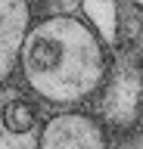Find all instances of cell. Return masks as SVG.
Instances as JSON below:
<instances>
[{"mask_svg": "<svg viewBox=\"0 0 143 149\" xmlns=\"http://www.w3.org/2000/svg\"><path fill=\"white\" fill-rule=\"evenodd\" d=\"M19 59L31 90L50 102H78L103 81L100 40L68 16H53L28 28Z\"/></svg>", "mask_w": 143, "mask_h": 149, "instance_id": "6da1fadb", "label": "cell"}, {"mask_svg": "<svg viewBox=\"0 0 143 149\" xmlns=\"http://www.w3.org/2000/svg\"><path fill=\"white\" fill-rule=\"evenodd\" d=\"M40 121L38 112L16 90H0V149H38Z\"/></svg>", "mask_w": 143, "mask_h": 149, "instance_id": "7a4b0ae2", "label": "cell"}, {"mask_svg": "<svg viewBox=\"0 0 143 149\" xmlns=\"http://www.w3.org/2000/svg\"><path fill=\"white\" fill-rule=\"evenodd\" d=\"M40 149H106L96 121L78 112H66L47 121L40 134Z\"/></svg>", "mask_w": 143, "mask_h": 149, "instance_id": "3957f363", "label": "cell"}, {"mask_svg": "<svg viewBox=\"0 0 143 149\" xmlns=\"http://www.w3.org/2000/svg\"><path fill=\"white\" fill-rule=\"evenodd\" d=\"M28 34V6L25 0H0V84L10 78L22 40Z\"/></svg>", "mask_w": 143, "mask_h": 149, "instance_id": "277c9868", "label": "cell"}, {"mask_svg": "<svg viewBox=\"0 0 143 149\" xmlns=\"http://www.w3.org/2000/svg\"><path fill=\"white\" fill-rule=\"evenodd\" d=\"M137 102H140V81L134 74H118L109 87V102H106V112L112 115V121H131L134 112H137Z\"/></svg>", "mask_w": 143, "mask_h": 149, "instance_id": "5b68a950", "label": "cell"}, {"mask_svg": "<svg viewBox=\"0 0 143 149\" xmlns=\"http://www.w3.org/2000/svg\"><path fill=\"white\" fill-rule=\"evenodd\" d=\"M84 13L90 16L93 28L100 31L106 44H112L118 34V13H115V0H84Z\"/></svg>", "mask_w": 143, "mask_h": 149, "instance_id": "8992f818", "label": "cell"}, {"mask_svg": "<svg viewBox=\"0 0 143 149\" xmlns=\"http://www.w3.org/2000/svg\"><path fill=\"white\" fill-rule=\"evenodd\" d=\"M134 3H140V6H143V0H134Z\"/></svg>", "mask_w": 143, "mask_h": 149, "instance_id": "52a82bcc", "label": "cell"}]
</instances>
